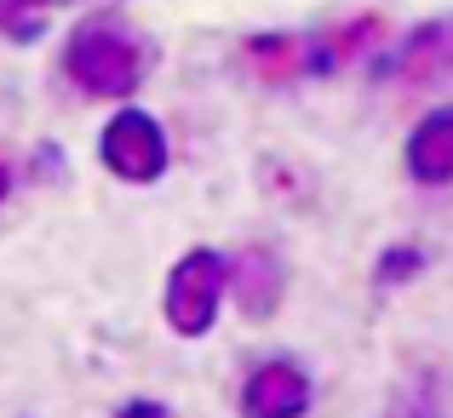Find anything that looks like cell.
Wrapping results in <instances>:
<instances>
[{
	"label": "cell",
	"mask_w": 453,
	"mask_h": 418,
	"mask_svg": "<svg viewBox=\"0 0 453 418\" xmlns=\"http://www.w3.org/2000/svg\"><path fill=\"white\" fill-rule=\"evenodd\" d=\"M64 75L81 98H98V103H121L144 87L150 75V52L144 41L121 29V23H81L64 46Z\"/></svg>",
	"instance_id": "obj_1"
},
{
	"label": "cell",
	"mask_w": 453,
	"mask_h": 418,
	"mask_svg": "<svg viewBox=\"0 0 453 418\" xmlns=\"http://www.w3.org/2000/svg\"><path fill=\"white\" fill-rule=\"evenodd\" d=\"M224 304V258L212 247H189L173 270H166V293H161V315L178 338H207Z\"/></svg>",
	"instance_id": "obj_2"
},
{
	"label": "cell",
	"mask_w": 453,
	"mask_h": 418,
	"mask_svg": "<svg viewBox=\"0 0 453 418\" xmlns=\"http://www.w3.org/2000/svg\"><path fill=\"white\" fill-rule=\"evenodd\" d=\"M98 155L121 184H155V178L166 172V161H173L161 121H155L150 110H133V103L110 115V126H104V138H98Z\"/></svg>",
	"instance_id": "obj_3"
},
{
	"label": "cell",
	"mask_w": 453,
	"mask_h": 418,
	"mask_svg": "<svg viewBox=\"0 0 453 418\" xmlns=\"http://www.w3.org/2000/svg\"><path fill=\"white\" fill-rule=\"evenodd\" d=\"M316 401V384L293 355H270L242 378V418H304Z\"/></svg>",
	"instance_id": "obj_4"
},
{
	"label": "cell",
	"mask_w": 453,
	"mask_h": 418,
	"mask_svg": "<svg viewBox=\"0 0 453 418\" xmlns=\"http://www.w3.org/2000/svg\"><path fill=\"white\" fill-rule=\"evenodd\" d=\"M224 293L235 298V309H242L247 321H270L281 309V293H288L281 258L270 253V247H242V253L224 264Z\"/></svg>",
	"instance_id": "obj_5"
},
{
	"label": "cell",
	"mask_w": 453,
	"mask_h": 418,
	"mask_svg": "<svg viewBox=\"0 0 453 418\" xmlns=\"http://www.w3.org/2000/svg\"><path fill=\"white\" fill-rule=\"evenodd\" d=\"M408 178H413V184H425V189L453 184V103L431 110L408 133Z\"/></svg>",
	"instance_id": "obj_6"
},
{
	"label": "cell",
	"mask_w": 453,
	"mask_h": 418,
	"mask_svg": "<svg viewBox=\"0 0 453 418\" xmlns=\"http://www.w3.org/2000/svg\"><path fill=\"white\" fill-rule=\"evenodd\" d=\"M247 69H253L265 87H288V80H304L310 75V34H293V29H276V34H253L242 46Z\"/></svg>",
	"instance_id": "obj_7"
},
{
	"label": "cell",
	"mask_w": 453,
	"mask_h": 418,
	"mask_svg": "<svg viewBox=\"0 0 453 418\" xmlns=\"http://www.w3.org/2000/svg\"><path fill=\"white\" fill-rule=\"evenodd\" d=\"M379 29H385L379 18H350V23H333V29L310 34V75H333V69L356 64L379 41Z\"/></svg>",
	"instance_id": "obj_8"
},
{
	"label": "cell",
	"mask_w": 453,
	"mask_h": 418,
	"mask_svg": "<svg viewBox=\"0 0 453 418\" xmlns=\"http://www.w3.org/2000/svg\"><path fill=\"white\" fill-rule=\"evenodd\" d=\"M46 18H52V0H0V34L18 46L41 41Z\"/></svg>",
	"instance_id": "obj_9"
},
{
	"label": "cell",
	"mask_w": 453,
	"mask_h": 418,
	"mask_svg": "<svg viewBox=\"0 0 453 418\" xmlns=\"http://www.w3.org/2000/svg\"><path fill=\"white\" fill-rule=\"evenodd\" d=\"M425 270V253L419 247H390L385 258H379V270H373V281L379 286H402V281H413Z\"/></svg>",
	"instance_id": "obj_10"
},
{
	"label": "cell",
	"mask_w": 453,
	"mask_h": 418,
	"mask_svg": "<svg viewBox=\"0 0 453 418\" xmlns=\"http://www.w3.org/2000/svg\"><path fill=\"white\" fill-rule=\"evenodd\" d=\"M115 418H173L161 407V401H150V396H138V401H121V407H115Z\"/></svg>",
	"instance_id": "obj_11"
},
{
	"label": "cell",
	"mask_w": 453,
	"mask_h": 418,
	"mask_svg": "<svg viewBox=\"0 0 453 418\" xmlns=\"http://www.w3.org/2000/svg\"><path fill=\"white\" fill-rule=\"evenodd\" d=\"M12 184H18V172H12V161H0V207H6V195H12Z\"/></svg>",
	"instance_id": "obj_12"
},
{
	"label": "cell",
	"mask_w": 453,
	"mask_h": 418,
	"mask_svg": "<svg viewBox=\"0 0 453 418\" xmlns=\"http://www.w3.org/2000/svg\"><path fill=\"white\" fill-rule=\"evenodd\" d=\"M396 418H436V413H425V407H402Z\"/></svg>",
	"instance_id": "obj_13"
}]
</instances>
